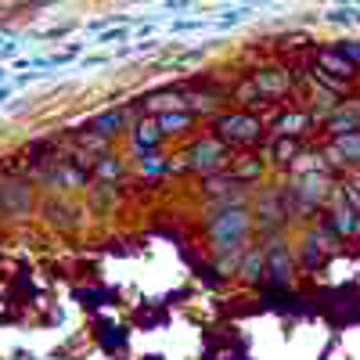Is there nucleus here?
<instances>
[{
	"mask_svg": "<svg viewBox=\"0 0 360 360\" xmlns=\"http://www.w3.org/2000/svg\"><path fill=\"white\" fill-rule=\"evenodd\" d=\"M245 231H249V213L245 209H227V213H220L213 224H209V234H213L217 249H234L245 238Z\"/></svg>",
	"mask_w": 360,
	"mask_h": 360,
	"instance_id": "f03ea898",
	"label": "nucleus"
},
{
	"mask_svg": "<svg viewBox=\"0 0 360 360\" xmlns=\"http://www.w3.org/2000/svg\"><path fill=\"white\" fill-rule=\"evenodd\" d=\"M356 72V62H349V58L335 47V51H321L317 54V76L321 79H328L332 86H339L342 79H349Z\"/></svg>",
	"mask_w": 360,
	"mask_h": 360,
	"instance_id": "20e7f679",
	"label": "nucleus"
},
{
	"mask_svg": "<svg viewBox=\"0 0 360 360\" xmlns=\"http://www.w3.org/2000/svg\"><path fill=\"white\" fill-rule=\"evenodd\" d=\"M127 37V29H112V33H105L101 37V44H112V40H123Z\"/></svg>",
	"mask_w": 360,
	"mask_h": 360,
	"instance_id": "f3484780",
	"label": "nucleus"
},
{
	"mask_svg": "<svg viewBox=\"0 0 360 360\" xmlns=\"http://www.w3.org/2000/svg\"><path fill=\"white\" fill-rule=\"evenodd\" d=\"M98 173H101V176H115V173H119V166H115V162H101V169H98Z\"/></svg>",
	"mask_w": 360,
	"mask_h": 360,
	"instance_id": "a211bd4d",
	"label": "nucleus"
},
{
	"mask_svg": "<svg viewBox=\"0 0 360 360\" xmlns=\"http://www.w3.org/2000/svg\"><path fill=\"white\" fill-rule=\"evenodd\" d=\"M356 227H360V220H356V209H339V213H335V231L353 234Z\"/></svg>",
	"mask_w": 360,
	"mask_h": 360,
	"instance_id": "9b49d317",
	"label": "nucleus"
},
{
	"mask_svg": "<svg viewBox=\"0 0 360 360\" xmlns=\"http://www.w3.org/2000/svg\"><path fill=\"white\" fill-rule=\"evenodd\" d=\"M134 137H137V144H141V148H148V144L155 148V144H159V137H162L159 119H144V123L137 127V134H134Z\"/></svg>",
	"mask_w": 360,
	"mask_h": 360,
	"instance_id": "1a4fd4ad",
	"label": "nucleus"
},
{
	"mask_svg": "<svg viewBox=\"0 0 360 360\" xmlns=\"http://www.w3.org/2000/svg\"><path fill=\"white\" fill-rule=\"evenodd\" d=\"M259 173V162L256 159H249V162H242V166H234V176H256Z\"/></svg>",
	"mask_w": 360,
	"mask_h": 360,
	"instance_id": "ddd939ff",
	"label": "nucleus"
},
{
	"mask_svg": "<svg viewBox=\"0 0 360 360\" xmlns=\"http://www.w3.org/2000/svg\"><path fill=\"white\" fill-rule=\"evenodd\" d=\"M115 127H123V112H108V115L94 119V130L98 134H115Z\"/></svg>",
	"mask_w": 360,
	"mask_h": 360,
	"instance_id": "f8f14e48",
	"label": "nucleus"
},
{
	"mask_svg": "<svg viewBox=\"0 0 360 360\" xmlns=\"http://www.w3.org/2000/svg\"><path fill=\"white\" fill-rule=\"evenodd\" d=\"M159 169H162L159 155H148V159H144V173H159Z\"/></svg>",
	"mask_w": 360,
	"mask_h": 360,
	"instance_id": "dca6fc26",
	"label": "nucleus"
},
{
	"mask_svg": "<svg viewBox=\"0 0 360 360\" xmlns=\"http://www.w3.org/2000/svg\"><path fill=\"white\" fill-rule=\"evenodd\" d=\"M346 198H349V205H360V176H353L346 184Z\"/></svg>",
	"mask_w": 360,
	"mask_h": 360,
	"instance_id": "4468645a",
	"label": "nucleus"
},
{
	"mask_svg": "<svg viewBox=\"0 0 360 360\" xmlns=\"http://www.w3.org/2000/svg\"><path fill=\"white\" fill-rule=\"evenodd\" d=\"M184 159H188L195 169H217L220 159H224V141H198Z\"/></svg>",
	"mask_w": 360,
	"mask_h": 360,
	"instance_id": "39448f33",
	"label": "nucleus"
},
{
	"mask_svg": "<svg viewBox=\"0 0 360 360\" xmlns=\"http://www.w3.org/2000/svg\"><path fill=\"white\" fill-rule=\"evenodd\" d=\"M217 130H220L224 144H252L259 137V119H252V115H224Z\"/></svg>",
	"mask_w": 360,
	"mask_h": 360,
	"instance_id": "7ed1b4c3",
	"label": "nucleus"
},
{
	"mask_svg": "<svg viewBox=\"0 0 360 360\" xmlns=\"http://www.w3.org/2000/svg\"><path fill=\"white\" fill-rule=\"evenodd\" d=\"M335 155H342L349 162H360V130H349L335 141Z\"/></svg>",
	"mask_w": 360,
	"mask_h": 360,
	"instance_id": "6e6552de",
	"label": "nucleus"
},
{
	"mask_svg": "<svg viewBox=\"0 0 360 360\" xmlns=\"http://www.w3.org/2000/svg\"><path fill=\"white\" fill-rule=\"evenodd\" d=\"M148 108L173 112V108H184V98H180V94H155V98H148Z\"/></svg>",
	"mask_w": 360,
	"mask_h": 360,
	"instance_id": "9d476101",
	"label": "nucleus"
},
{
	"mask_svg": "<svg viewBox=\"0 0 360 360\" xmlns=\"http://www.w3.org/2000/svg\"><path fill=\"white\" fill-rule=\"evenodd\" d=\"M292 86V76L285 69H259L242 90H238V98L242 101H252V98H281L288 94Z\"/></svg>",
	"mask_w": 360,
	"mask_h": 360,
	"instance_id": "f257e3e1",
	"label": "nucleus"
},
{
	"mask_svg": "<svg viewBox=\"0 0 360 360\" xmlns=\"http://www.w3.org/2000/svg\"><path fill=\"white\" fill-rule=\"evenodd\" d=\"M307 127H310V115H303V112H285L274 123L278 137H299V134H307Z\"/></svg>",
	"mask_w": 360,
	"mask_h": 360,
	"instance_id": "423d86ee",
	"label": "nucleus"
},
{
	"mask_svg": "<svg viewBox=\"0 0 360 360\" xmlns=\"http://www.w3.org/2000/svg\"><path fill=\"white\" fill-rule=\"evenodd\" d=\"M159 127H162V134H180V130H188V127H191V112H184V108L162 112V115H159Z\"/></svg>",
	"mask_w": 360,
	"mask_h": 360,
	"instance_id": "0eeeda50",
	"label": "nucleus"
},
{
	"mask_svg": "<svg viewBox=\"0 0 360 360\" xmlns=\"http://www.w3.org/2000/svg\"><path fill=\"white\" fill-rule=\"evenodd\" d=\"M339 51L349 58V62H360V44H339Z\"/></svg>",
	"mask_w": 360,
	"mask_h": 360,
	"instance_id": "2eb2a0df",
	"label": "nucleus"
}]
</instances>
